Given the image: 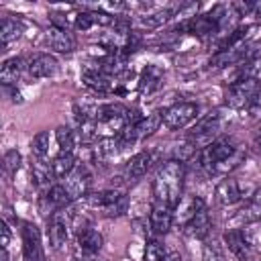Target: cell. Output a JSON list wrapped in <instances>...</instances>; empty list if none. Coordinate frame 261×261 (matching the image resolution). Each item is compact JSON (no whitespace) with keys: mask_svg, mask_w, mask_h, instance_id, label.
<instances>
[{"mask_svg":"<svg viewBox=\"0 0 261 261\" xmlns=\"http://www.w3.org/2000/svg\"><path fill=\"white\" fill-rule=\"evenodd\" d=\"M184 177H186V167H184L181 161H177V159L165 161L159 167V171L155 173V179H153V186H151L155 204L175 208L181 200Z\"/></svg>","mask_w":261,"mask_h":261,"instance_id":"cell-1","label":"cell"},{"mask_svg":"<svg viewBox=\"0 0 261 261\" xmlns=\"http://www.w3.org/2000/svg\"><path fill=\"white\" fill-rule=\"evenodd\" d=\"M234 153H237V143L232 139L218 137L198 151V167L206 169L208 173H214L220 165L232 159Z\"/></svg>","mask_w":261,"mask_h":261,"instance_id":"cell-2","label":"cell"},{"mask_svg":"<svg viewBox=\"0 0 261 261\" xmlns=\"http://www.w3.org/2000/svg\"><path fill=\"white\" fill-rule=\"evenodd\" d=\"M84 202L88 208L102 210L106 216H120L126 210V196L118 190H102V192L86 194Z\"/></svg>","mask_w":261,"mask_h":261,"instance_id":"cell-3","label":"cell"},{"mask_svg":"<svg viewBox=\"0 0 261 261\" xmlns=\"http://www.w3.org/2000/svg\"><path fill=\"white\" fill-rule=\"evenodd\" d=\"M220 128H222V114L218 110H210L208 114L198 118L196 124L190 128L188 143H192L194 147H198V145L206 147L208 143L214 141V137L220 133Z\"/></svg>","mask_w":261,"mask_h":261,"instance_id":"cell-4","label":"cell"},{"mask_svg":"<svg viewBox=\"0 0 261 261\" xmlns=\"http://www.w3.org/2000/svg\"><path fill=\"white\" fill-rule=\"evenodd\" d=\"M216 202L220 206H234L239 202H247L249 198L255 196V186L243 184L237 177H224L218 186H216Z\"/></svg>","mask_w":261,"mask_h":261,"instance_id":"cell-5","label":"cell"},{"mask_svg":"<svg viewBox=\"0 0 261 261\" xmlns=\"http://www.w3.org/2000/svg\"><path fill=\"white\" fill-rule=\"evenodd\" d=\"M198 116V104L194 102H177L163 110V126L169 130L186 128L190 122H194Z\"/></svg>","mask_w":261,"mask_h":261,"instance_id":"cell-6","label":"cell"},{"mask_svg":"<svg viewBox=\"0 0 261 261\" xmlns=\"http://www.w3.org/2000/svg\"><path fill=\"white\" fill-rule=\"evenodd\" d=\"M259 80L253 77V80H239V82H232L228 92H226V104L232 106V108H249L251 102H253V96L255 92L259 90Z\"/></svg>","mask_w":261,"mask_h":261,"instance_id":"cell-7","label":"cell"},{"mask_svg":"<svg viewBox=\"0 0 261 261\" xmlns=\"http://www.w3.org/2000/svg\"><path fill=\"white\" fill-rule=\"evenodd\" d=\"M59 69V63L55 59V55L51 53H35L27 59V73L33 80H45V77H53Z\"/></svg>","mask_w":261,"mask_h":261,"instance_id":"cell-8","label":"cell"},{"mask_svg":"<svg viewBox=\"0 0 261 261\" xmlns=\"http://www.w3.org/2000/svg\"><path fill=\"white\" fill-rule=\"evenodd\" d=\"M49 243L53 249H61L69 239V212L65 208L55 210L49 218Z\"/></svg>","mask_w":261,"mask_h":261,"instance_id":"cell-9","label":"cell"},{"mask_svg":"<svg viewBox=\"0 0 261 261\" xmlns=\"http://www.w3.org/2000/svg\"><path fill=\"white\" fill-rule=\"evenodd\" d=\"M61 184L65 186V190L69 192V196L73 200H77V198H84L88 194L90 184H92V173H90V169L86 165H77Z\"/></svg>","mask_w":261,"mask_h":261,"instance_id":"cell-10","label":"cell"},{"mask_svg":"<svg viewBox=\"0 0 261 261\" xmlns=\"http://www.w3.org/2000/svg\"><path fill=\"white\" fill-rule=\"evenodd\" d=\"M82 82H84L90 90H94V92H98V94L110 92V90H112V84H114V82H112V75H108L98 63L84 67V71H82Z\"/></svg>","mask_w":261,"mask_h":261,"instance_id":"cell-11","label":"cell"},{"mask_svg":"<svg viewBox=\"0 0 261 261\" xmlns=\"http://www.w3.org/2000/svg\"><path fill=\"white\" fill-rule=\"evenodd\" d=\"M45 39H47V45H49L53 51H57V53H71V51L75 49V37H73V33H71L69 29H65V27H55V24H51V27L47 29Z\"/></svg>","mask_w":261,"mask_h":261,"instance_id":"cell-12","label":"cell"},{"mask_svg":"<svg viewBox=\"0 0 261 261\" xmlns=\"http://www.w3.org/2000/svg\"><path fill=\"white\" fill-rule=\"evenodd\" d=\"M224 243H226L228 251L237 259L247 261L251 257L253 247H251V241H249V237H247V232L243 228H230V230H226L224 232Z\"/></svg>","mask_w":261,"mask_h":261,"instance_id":"cell-13","label":"cell"},{"mask_svg":"<svg viewBox=\"0 0 261 261\" xmlns=\"http://www.w3.org/2000/svg\"><path fill=\"white\" fill-rule=\"evenodd\" d=\"M22 255H24V261H43L39 230L31 222H27L22 228Z\"/></svg>","mask_w":261,"mask_h":261,"instance_id":"cell-14","label":"cell"},{"mask_svg":"<svg viewBox=\"0 0 261 261\" xmlns=\"http://www.w3.org/2000/svg\"><path fill=\"white\" fill-rule=\"evenodd\" d=\"M204 200L200 196H188V198H181L179 204L173 208V222H179L181 226L186 222H190L200 210H204Z\"/></svg>","mask_w":261,"mask_h":261,"instance_id":"cell-15","label":"cell"},{"mask_svg":"<svg viewBox=\"0 0 261 261\" xmlns=\"http://www.w3.org/2000/svg\"><path fill=\"white\" fill-rule=\"evenodd\" d=\"M261 218V194H255L253 198H249L239 210L237 214L232 216V224H237V228L245 226V224H251V222H257Z\"/></svg>","mask_w":261,"mask_h":261,"instance_id":"cell-16","label":"cell"},{"mask_svg":"<svg viewBox=\"0 0 261 261\" xmlns=\"http://www.w3.org/2000/svg\"><path fill=\"white\" fill-rule=\"evenodd\" d=\"M184 234L186 237H190V239H206L208 234H210V228H212V220H210V214H208V210L204 208V210H200L190 222H186L184 226Z\"/></svg>","mask_w":261,"mask_h":261,"instance_id":"cell-17","label":"cell"},{"mask_svg":"<svg viewBox=\"0 0 261 261\" xmlns=\"http://www.w3.org/2000/svg\"><path fill=\"white\" fill-rule=\"evenodd\" d=\"M149 222H151L153 232H157V234L169 232V228L173 224V208L163 206V204H153L151 214H149Z\"/></svg>","mask_w":261,"mask_h":261,"instance_id":"cell-18","label":"cell"},{"mask_svg":"<svg viewBox=\"0 0 261 261\" xmlns=\"http://www.w3.org/2000/svg\"><path fill=\"white\" fill-rule=\"evenodd\" d=\"M151 161H153V153L151 151H139L137 155H133L126 165H124V175L126 179H139L147 173V169L151 167Z\"/></svg>","mask_w":261,"mask_h":261,"instance_id":"cell-19","label":"cell"},{"mask_svg":"<svg viewBox=\"0 0 261 261\" xmlns=\"http://www.w3.org/2000/svg\"><path fill=\"white\" fill-rule=\"evenodd\" d=\"M27 71V61L22 57H10L0 67V82L4 86H12L20 80V75Z\"/></svg>","mask_w":261,"mask_h":261,"instance_id":"cell-20","label":"cell"},{"mask_svg":"<svg viewBox=\"0 0 261 261\" xmlns=\"http://www.w3.org/2000/svg\"><path fill=\"white\" fill-rule=\"evenodd\" d=\"M73 198L69 196V192L65 190V186L59 181V184H53L47 194H45V202L49 204V208L55 212V210H61V208H67V204L71 202Z\"/></svg>","mask_w":261,"mask_h":261,"instance_id":"cell-21","label":"cell"},{"mask_svg":"<svg viewBox=\"0 0 261 261\" xmlns=\"http://www.w3.org/2000/svg\"><path fill=\"white\" fill-rule=\"evenodd\" d=\"M77 247L88 255L98 253L102 249V234L96 228H82L77 232Z\"/></svg>","mask_w":261,"mask_h":261,"instance_id":"cell-22","label":"cell"},{"mask_svg":"<svg viewBox=\"0 0 261 261\" xmlns=\"http://www.w3.org/2000/svg\"><path fill=\"white\" fill-rule=\"evenodd\" d=\"M161 124H163V112H151V114L143 116L135 124V137H137V141L139 139H145V137H151Z\"/></svg>","mask_w":261,"mask_h":261,"instance_id":"cell-23","label":"cell"},{"mask_svg":"<svg viewBox=\"0 0 261 261\" xmlns=\"http://www.w3.org/2000/svg\"><path fill=\"white\" fill-rule=\"evenodd\" d=\"M75 167H77V163H75V155L73 153H59L51 161V171H53L55 179H65Z\"/></svg>","mask_w":261,"mask_h":261,"instance_id":"cell-24","label":"cell"},{"mask_svg":"<svg viewBox=\"0 0 261 261\" xmlns=\"http://www.w3.org/2000/svg\"><path fill=\"white\" fill-rule=\"evenodd\" d=\"M161 77H163V73H161L159 67H155V65L145 67V71L141 73V80H139V90H141L143 94L155 92V90L161 86Z\"/></svg>","mask_w":261,"mask_h":261,"instance_id":"cell-25","label":"cell"},{"mask_svg":"<svg viewBox=\"0 0 261 261\" xmlns=\"http://www.w3.org/2000/svg\"><path fill=\"white\" fill-rule=\"evenodd\" d=\"M171 16H175L173 8H161V10L153 12V14H147L143 18H139V27H143V29H157V27L165 24Z\"/></svg>","mask_w":261,"mask_h":261,"instance_id":"cell-26","label":"cell"},{"mask_svg":"<svg viewBox=\"0 0 261 261\" xmlns=\"http://www.w3.org/2000/svg\"><path fill=\"white\" fill-rule=\"evenodd\" d=\"M22 35V24L14 18H4L2 20V27H0V41H2V47H6L8 43L16 41L18 37Z\"/></svg>","mask_w":261,"mask_h":261,"instance_id":"cell-27","label":"cell"},{"mask_svg":"<svg viewBox=\"0 0 261 261\" xmlns=\"http://www.w3.org/2000/svg\"><path fill=\"white\" fill-rule=\"evenodd\" d=\"M55 139H57V145H59V153H73V147H75V133H73L69 126H57Z\"/></svg>","mask_w":261,"mask_h":261,"instance_id":"cell-28","label":"cell"},{"mask_svg":"<svg viewBox=\"0 0 261 261\" xmlns=\"http://www.w3.org/2000/svg\"><path fill=\"white\" fill-rule=\"evenodd\" d=\"M49 143H51V137L47 130H39L33 139H31V151L37 159H45V155L49 153Z\"/></svg>","mask_w":261,"mask_h":261,"instance_id":"cell-29","label":"cell"},{"mask_svg":"<svg viewBox=\"0 0 261 261\" xmlns=\"http://www.w3.org/2000/svg\"><path fill=\"white\" fill-rule=\"evenodd\" d=\"M31 171H33V179L37 181V184H47L51 177H53V171H51V163L47 165L43 159H37V163L31 167Z\"/></svg>","mask_w":261,"mask_h":261,"instance_id":"cell-30","label":"cell"},{"mask_svg":"<svg viewBox=\"0 0 261 261\" xmlns=\"http://www.w3.org/2000/svg\"><path fill=\"white\" fill-rule=\"evenodd\" d=\"M165 255H167V253H165L163 245H161L157 239L147 241V245H145V261H163Z\"/></svg>","mask_w":261,"mask_h":261,"instance_id":"cell-31","label":"cell"},{"mask_svg":"<svg viewBox=\"0 0 261 261\" xmlns=\"http://www.w3.org/2000/svg\"><path fill=\"white\" fill-rule=\"evenodd\" d=\"M2 167H4V173L6 175H12L18 171L20 167V153L16 149H10L4 153V159H2Z\"/></svg>","mask_w":261,"mask_h":261,"instance_id":"cell-32","label":"cell"},{"mask_svg":"<svg viewBox=\"0 0 261 261\" xmlns=\"http://www.w3.org/2000/svg\"><path fill=\"white\" fill-rule=\"evenodd\" d=\"M96 22H94V14H92V10H84V12H77L75 16H73V27L77 29V31H88V29H92Z\"/></svg>","mask_w":261,"mask_h":261,"instance_id":"cell-33","label":"cell"},{"mask_svg":"<svg viewBox=\"0 0 261 261\" xmlns=\"http://www.w3.org/2000/svg\"><path fill=\"white\" fill-rule=\"evenodd\" d=\"M251 110H255V112H261V86H259V90L255 92V96H253V102H251V106H249Z\"/></svg>","mask_w":261,"mask_h":261,"instance_id":"cell-34","label":"cell"},{"mask_svg":"<svg viewBox=\"0 0 261 261\" xmlns=\"http://www.w3.org/2000/svg\"><path fill=\"white\" fill-rule=\"evenodd\" d=\"M2 249H6L8 247V241H10V230H8V224L6 222H2Z\"/></svg>","mask_w":261,"mask_h":261,"instance_id":"cell-35","label":"cell"},{"mask_svg":"<svg viewBox=\"0 0 261 261\" xmlns=\"http://www.w3.org/2000/svg\"><path fill=\"white\" fill-rule=\"evenodd\" d=\"M251 16L255 18V22H259V24H261V2H255L253 10H251Z\"/></svg>","mask_w":261,"mask_h":261,"instance_id":"cell-36","label":"cell"},{"mask_svg":"<svg viewBox=\"0 0 261 261\" xmlns=\"http://www.w3.org/2000/svg\"><path fill=\"white\" fill-rule=\"evenodd\" d=\"M163 261H181V255L179 253H175V251H171V253H167L165 255V259Z\"/></svg>","mask_w":261,"mask_h":261,"instance_id":"cell-37","label":"cell"},{"mask_svg":"<svg viewBox=\"0 0 261 261\" xmlns=\"http://www.w3.org/2000/svg\"><path fill=\"white\" fill-rule=\"evenodd\" d=\"M255 147H257V149L261 151V133H259V135L255 137Z\"/></svg>","mask_w":261,"mask_h":261,"instance_id":"cell-38","label":"cell"},{"mask_svg":"<svg viewBox=\"0 0 261 261\" xmlns=\"http://www.w3.org/2000/svg\"><path fill=\"white\" fill-rule=\"evenodd\" d=\"M86 261H94V259H86Z\"/></svg>","mask_w":261,"mask_h":261,"instance_id":"cell-39","label":"cell"},{"mask_svg":"<svg viewBox=\"0 0 261 261\" xmlns=\"http://www.w3.org/2000/svg\"><path fill=\"white\" fill-rule=\"evenodd\" d=\"M220 261H224V259H220Z\"/></svg>","mask_w":261,"mask_h":261,"instance_id":"cell-40","label":"cell"}]
</instances>
